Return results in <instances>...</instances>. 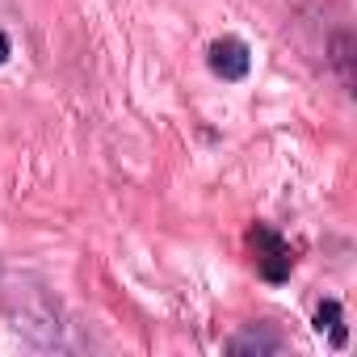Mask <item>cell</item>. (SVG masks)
Instances as JSON below:
<instances>
[{
  "label": "cell",
  "instance_id": "obj_1",
  "mask_svg": "<svg viewBox=\"0 0 357 357\" xmlns=\"http://www.w3.org/2000/svg\"><path fill=\"white\" fill-rule=\"evenodd\" d=\"M206 63H211V72H215L219 80H244V76H248V68H252V51H248V43H244V38L223 34V38H215V43H211Z\"/></svg>",
  "mask_w": 357,
  "mask_h": 357
},
{
  "label": "cell",
  "instance_id": "obj_2",
  "mask_svg": "<svg viewBox=\"0 0 357 357\" xmlns=\"http://www.w3.org/2000/svg\"><path fill=\"white\" fill-rule=\"evenodd\" d=\"M252 244H257V269H261V278L265 282H286L290 278V265H294L290 244L278 231H269V227H257L252 231Z\"/></svg>",
  "mask_w": 357,
  "mask_h": 357
},
{
  "label": "cell",
  "instance_id": "obj_3",
  "mask_svg": "<svg viewBox=\"0 0 357 357\" xmlns=\"http://www.w3.org/2000/svg\"><path fill=\"white\" fill-rule=\"evenodd\" d=\"M315 332L324 336H332V344H344V324H340V303L336 298H324L319 307H315Z\"/></svg>",
  "mask_w": 357,
  "mask_h": 357
},
{
  "label": "cell",
  "instance_id": "obj_4",
  "mask_svg": "<svg viewBox=\"0 0 357 357\" xmlns=\"http://www.w3.org/2000/svg\"><path fill=\"white\" fill-rule=\"evenodd\" d=\"M236 349H273V340L269 336H240V340H231V353Z\"/></svg>",
  "mask_w": 357,
  "mask_h": 357
},
{
  "label": "cell",
  "instance_id": "obj_5",
  "mask_svg": "<svg viewBox=\"0 0 357 357\" xmlns=\"http://www.w3.org/2000/svg\"><path fill=\"white\" fill-rule=\"evenodd\" d=\"M9 55H13V47H9V34H5V30H0V63H5Z\"/></svg>",
  "mask_w": 357,
  "mask_h": 357
}]
</instances>
